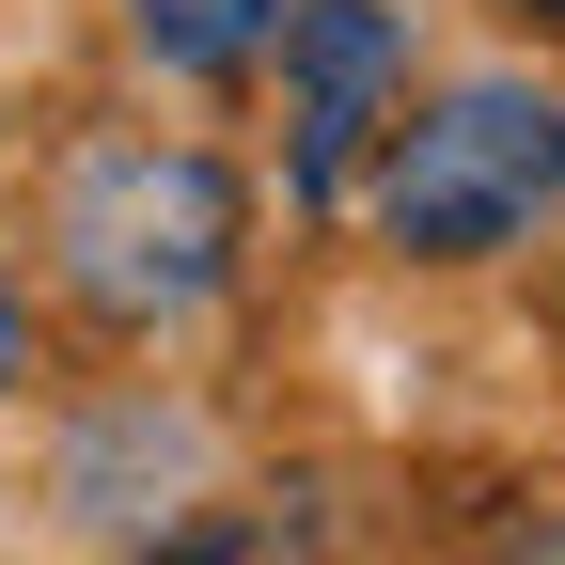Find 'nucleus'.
Here are the masks:
<instances>
[{
  "instance_id": "obj_6",
  "label": "nucleus",
  "mask_w": 565,
  "mask_h": 565,
  "mask_svg": "<svg viewBox=\"0 0 565 565\" xmlns=\"http://www.w3.org/2000/svg\"><path fill=\"white\" fill-rule=\"evenodd\" d=\"M158 565H236V550H221V534H189V550H158Z\"/></svg>"
},
{
  "instance_id": "obj_4",
  "label": "nucleus",
  "mask_w": 565,
  "mask_h": 565,
  "mask_svg": "<svg viewBox=\"0 0 565 565\" xmlns=\"http://www.w3.org/2000/svg\"><path fill=\"white\" fill-rule=\"evenodd\" d=\"M126 32L173 63V79H236V63L282 32V0H126Z\"/></svg>"
},
{
  "instance_id": "obj_2",
  "label": "nucleus",
  "mask_w": 565,
  "mask_h": 565,
  "mask_svg": "<svg viewBox=\"0 0 565 565\" xmlns=\"http://www.w3.org/2000/svg\"><path fill=\"white\" fill-rule=\"evenodd\" d=\"M47 252L79 267L95 315H189L204 282L236 267V173L189 158V141H110V158L63 173Z\"/></svg>"
},
{
  "instance_id": "obj_5",
  "label": "nucleus",
  "mask_w": 565,
  "mask_h": 565,
  "mask_svg": "<svg viewBox=\"0 0 565 565\" xmlns=\"http://www.w3.org/2000/svg\"><path fill=\"white\" fill-rule=\"evenodd\" d=\"M32 362V299H17V267H0V377Z\"/></svg>"
},
{
  "instance_id": "obj_1",
  "label": "nucleus",
  "mask_w": 565,
  "mask_h": 565,
  "mask_svg": "<svg viewBox=\"0 0 565 565\" xmlns=\"http://www.w3.org/2000/svg\"><path fill=\"white\" fill-rule=\"evenodd\" d=\"M565 204V95L534 79H456L424 126H393V173H377V236L408 267H471L534 236Z\"/></svg>"
},
{
  "instance_id": "obj_7",
  "label": "nucleus",
  "mask_w": 565,
  "mask_h": 565,
  "mask_svg": "<svg viewBox=\"0 0 565 565\" xmlns=\"http://www.w3.org/2000/svg\"><path fill=\"white\" fill-rule=\"evenodd\" d=\"M550 17H565V0H550Z\"/></svg>"
},
{
  "instance_id": "obj_3",
  "label": "nucleus",
  "mask_w": 565,
  "mask_h": 565,
  "mask_svg": "<svg viewBox=\"0 0 565 565\" xmlns=\"http://www.w3.org/2000/svg\"><path fill=\"white\" fill-rule=\"evenodd\" d=\"M393 95H408L393 0H282V173H299V204H330L362 173V141L393 126Z\"/></svg>"
}]
</instances>
